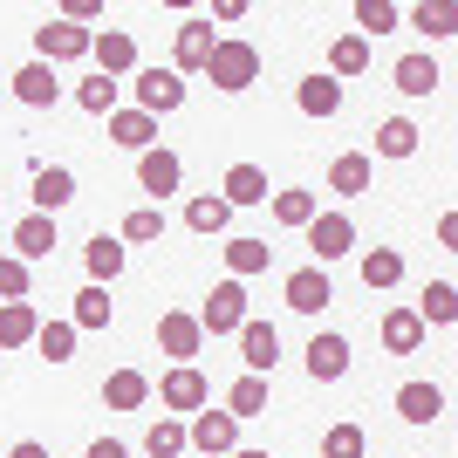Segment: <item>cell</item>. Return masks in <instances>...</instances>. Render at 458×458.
<instances>
[{
  "instance_id": "6da1fadb",
  "label": "cell",
  "mask_w": 458,
  "mask_h": 458,
  "mask_svg": "<svg viewBox=\"0 0 458 458\" xmlns=\"http://www.w3.org/2000/svg\"><path fill=\"white\" fill-rule=\"evenodd\" d=\"M206 76H212V89H226V96L253 89V82H260V48H253V41H226V35H219Z\"/></svg>"
},
{
  "instance_id": "7a4b0ae2",
  "label": "cell",
  "mask_w": 458,
  "mask_h": 458,
  "mask_svg": "<svg viewBox=\"0 0 458 458\" xmlns=\"http://www.w3.org/2000/svg\"><path fill=\"white\" fill-rule=\"evenodd\" d=\"M89 41H96V28H76V21L55 14L48 28H35V62H48V69H55V62H82Z\"/></svg>"
},
{
  "instance_id": "3957f363",
  "label": "cell",
  "mask_w": 458,
  "mask_h": 458,
  "mask_svg": "<svg viewBox=\"0 0 458 458\" xmlns=\"http://www.w3.org/2000/svg\"><path fill=\"white\" fill-rule=\"evenodd\" d=\"M301 233H308V247H315V267H328V260L356 253V219H349V212H315Z\"/></svg>"
},
{
  "instance_id": "277c9868",
  "label": "cell",
  "mask_w": 458,
  "mask_h": 458,
  "mask_svg": "<svg viewBox=\"0 0 458 458\" xmlns=\"http://www.w3.org/2000/svg\"><path fill=\"white\" fill-rule=\"evenodd\" d=\"M240 322H247V281H219L199 308V328L206 335H240Z\"/></svg>"
},
{
  "instance_id": "5b68a950",
  "label": "cell",
  "mask_w": 458,
  "mask_h": 458,
  "mask_svg": "<svg viewBox=\"0 0 458 458\" xmlns=\"http://www.w3.org/2000/svg\"><path fill=\"white\" fill-rule=\"evenodd\" d=\"M185 445H199L206 458H226V452H240V418H233V411H191V424H185Z\"/></svg>"
},
{
  "instance_id": "8992f818",
  "label": "cell",
  "mask_w": 458,
  "mask_h": 458,
  "mask_svg": "<svg viewBox=\"0 0 458 458\" xmlns=\"http://www.w3.org/2000/svg\"><path fill=\"white\" fill-rule=\"evenodd\" d=\"M137 110L144 116H172V110H185V76H172V69H137Z\"/></svg>"
},
{
  "instance_id": "52a82bcc",
  "label": "cell",
  "mask_w": 458,
  "mask_h": 458,
  "mask_svg": "<svg viewBox=\"0 0 458 458\" xmlns=\"http://www.w3.org/2000/svg\"><path fill=\"white\" fill-rule=\"evenodd\" d=\"M137 185L151 191V206H165L178 185H185V165H178V151H165V144H151V151H137Z\"/></svg>"
},
{
  "instance_id": "ba28073f",
  "label": "cell",
  "mask_w": 458,
  "mask_h": 458,
  "mask_svg": "<svg viewBox=\"0 0 458 458\" xmlns=\"http://www.w3.org/2000/svg\"><path fill=\"white\" fill-rule=\"evenodd\" d=\"M157 349H165L172 363H191V356L206 349V328H199V315H191V308H172V315H157Z\"/></svg>"
},
{
  "instance_id": "9c48e42d",
  "label": "cell",
  "mask_w": 458,
  "mask_h": 458,
  "mask_svg": "<svg viewBox=\"0 0 458 458\" xmlns=\"http://www.w3.org/2000/svg\"><path fill=\"white\" fill-rule=\"evenodd\" d=\"M240 363H247V377H274V363H281V328L274 322H240Z\"/></svg>"
},
{
  "instance_id": "30bf717a",
  "label": "cell",
  "mask_w": 458,
  "mask_h": 458,
  "mask_svg": "<svg viewBox=\"0 0 458 458\" xmlns=\"http://www.w3.org/2000/svg\"><path fill=\"white\" fill-rule=\"evenodd\" d=\"M157 403H165V411H206L212 383L199 377V363H172V377L157 383Z\"/></svg>"
},
{
  "instance_id": "8fae6325",
  "label": "cell",
  "mask_w": 458,
  "mask_h": 458,
  "mask_svg": "<svg viewBox=\"0 0 458 458\" xmlns=\"http://www.w3.org/2000/svg\"><path fill=\"white\" fill-rule=\"evenodd\" d=\"M212 48H219V35H212V21H206V14H191L185 28H178V62H172V76H206Z\"/></svg>"
},
{
  "instance_id": "7c38bea8",
  "label": "cell",
  "mask_w": 458,
  "mask_h": 458,
  "mask_svg": "<svg viewBox=\"0 0 458 458\" xmlns=\"http://www.w3.org/2000/svg\"><path fill=\"white\" fill-rule=\"evenodd\" d=\"M281 294H287V308H294V315H322V308L335 301V287H328V274H322V267H294Z\"/></svg>"
},
{
  "instance_id": "4fadbf2b",
  "label": "cell",
  "mask_w": 458,
  "mask_h": 458,
  "mask_svg": "<svg viewBox=\"0 0 458 458\" xmlns=\"http://www.w3.org/2000/svg\"><path fill=\"white\" fill-rule=\"evenodd\" d=\"M89 55H96V76H131V69H137V41L131 35H123V28H103V35H96L89 41Z\"/></svg>"
},
{
  "instance_id": "5bb4252c",
  "label": "cell",
  "mask_w": 458,
  "mask_h": 458,
  "mask_svg": "<svg viewBox=\"0 0 458 458\" xmlns=\"http://www.w3.org/2000/svg\"><path fill=\"white\" fill-rule=\"evenodd\" d=\"M308 377L315 383H335V377H349V343L343 335H335V328H328V335H308Z\"/></svg>"
},
{
  "instance_id": "9a60e30c",
  "label": "cell",
  "mask_w": 458,
  "mask_h": 458,
  "mask_svg": "<svg viewBox=\"0 0 458 458\" xmlns=\"http://www.w3.org/2000/svg\"><path fill=\"white\" fill-rule=\"evenodd\" d=\"M14 96L28 103V110H55L62 82H55V69H48V62H21V69H14Z\"/></svg>"
},
{
  "instance_id": "2e32d148",
  "label": "cell",
  "mask_w": 458,
  "mask_h": 458,
  "mask_svg": "<svg viewBox=\"0 0 458 458\" xmlns=\"http://www.w3.org/2000/svg\"><path fill=\"white\" fill-rule=\"evenodd\" d=\"M69 199H76V172H69V165H35V212L55 219Z\"/></svg>"
},
{
  "instance_id": "e0dca14e",
  "label": "cell",
  "mask_w": 458,
  "mask_h": 458,
  "mask_svg": "<svg viewBox=\"0 0 458 458\" xmlns=\"http://www.w3.org/2000/svg\"><path fill=\"white\" fill-rule=\"evenodd\" d=\"M397 418L403 424H438L445 418V390L438 383H403L397 390Z\"/></svg>"
},
{
  "instance_id": "ac0fdd59",
  "label": "cell",
  "mask_w": 458,
  "mask_h": 458,
  "mask_svg": "<svg viewBox=\"0 0 458 458\" xmlns=\"http://www.w3.org/2000/svg\"><path fill=\"white\" fill-rule=\"evenodd\" d=\"M369 178H377V165H369V151H343L335 165H328V191H343V199H363Z\"/></svg>"
},
{
  "instance_id": "d6986e66",
  "label": "cell",
  "mask_w": 458,
  "mask_h": 458,
  "mask_svg": "<svg viewBox=\"0 0 458 458\" xmlns=\"http://www.w3.org/2000/svg\"><path fill=\"white\" fill-rule=\"evenodd\" d=\"M55 253V219L48 212H28L14 226V260H48Z\"/></svg>"
},
{
  "instance_id": "ffe728a7",
  "label": "cell",
  "mask_w": 458,
  "mask_h": 458,
  "mask_svg": "<svg viewBox=\"0 0 458 458\" xmlns=\"http://www.w3.org/2000/svg\"><path fill=\"white\" fill-rule=\"evenodd\" d=\"M219 199H226L233 212L240 206H267V172H260V165H233L226 185H219Z\"/></svg>"
},
{
  "instance_id": "44dd1931",
  "label": "cell",
  "mask_w": 458,
  "mask_h": 458,
  "mask_svg": "<svg viewBox=\"0 0 458 458\" xmlns=\"http://www.w3.org/2000/svg\"><path fill=\"white\" fill-rule=\"evenodd\" d=\"M103 403H110V411H144V403H151V377H144V369H110Z\"/></svg>"
},
{
  "instance_id": "7402d4cb",
  "label": "cell",
  "mask_w": 458,
  "mask_h": 458,
  "mask_svg": "<svg viewBox=\"0 0 458 458\" xmlns=\"http://www.w3.org/2000/svg\"><path fill=\"white\" fill-rule=\"evenodd\" d=\"M294 103H301V116H335V110H343V82L315 69V76H301V89H294Z\"/></svg>"
},
{
  "instance_id": "603a6c76",
  "label": "cell",
  "mask_w": 458,
  "mask_h": 458,
  "mask_svg": "<svg viewBox=\"0 0 458 458\" xmlns=\"http://www.w3.org/2000/svg\"><path fill=\"white\" fill-rule=\"evenodd\" d=\"M418 343H424L418 308H390V315H383V349H390V356H418Z\"/></svg>"
},
{
  "instance_id": "cb8c5ba5",
  "label": "cell",
  "mask_w": 458,
  "mask_h": 458,
  "mask_svg": "<svg viewBox=\"0 0 458 458\" xmlns=\"http://www.w3.org/2000/svg\"><path fill=\"white\" fill-rule=\"evenodd\" d=\"M103 123H110V144H123V151H151V137H157V116L144 110H116Z\"/></svg>"
},
{
  "instance_id": "d4e9b609",
  "label": "cell",
  "mask_w": 458,
  "mask_h": 458,
  "mask_svg": "<svg viewBox=\"0 0 458 458\" xmlns=\"http://www.w3.org/2000/svg\"><path fill=\"white\" fill-rule=\"evenodd\" d=\"M82 267H89L96 287H110L116 274H123V240H110V233H96L89 247H82Z\"/></svg>"
},
{
  "instance_id": "484cf974",
  "label": "cell",
  "mask_w": 458,
  "mask_h": 458,
  "mask_svg": "<svg viewBox=\"0 0 458 458\" xmlns=\"http://www.w3.org/2000/svg\"><path fill=\"white\" fill-rule=\"evenodd\" d=\"M390 82H397L403 96H431V89H438V82H445V69H438V62H431V55H403L397 69H390Z\"/></svg>"
},
{
  "instance_id": "4316f807",
  "label": "cell",
  "mask_w": 458,
  "mask_h": 458,
  "mask_svg": "<svg viewBox=\"0 0 458 458\" xmlns=\"http://www.w3.org/2000/svg\"><path fill=\"white\" fill-rule=\"evenodd\" d=\"M35 328H41L35 301H0V349H21V343H35Z\"/></svg>"
},
{
  "instance_id": "83f0119b",
  "label": "cell",
  "mask_w": 458,
  "mask_h": 458,
  "mask_svg": "<svg viewBox=\"0 0 458 458\" xmlns=\"http://www.w3.org/2000/svg\"><path fill=\"white\" fill-rule=\"evenodd\" d=\"M267 260H274L267 240H253V233L226 240V267H233V281H247V274H267Z\"/></svg>"
},
{
  "instance_id": "f1b7e54d",
  "label": "cell",
  "mask_w": 458,
  "mask_h": 458,
  "mask_svg": "<svg viewBox=\"0 0 458 458\" xmlns=\"http://www.w3.org/2000/svg\"><path fill=\"white\" fill-rule=\"evenodd\" d=\"M185 226H191V233H206V240H212V233H226V226H233V206L219 199V191H199V199L185 206Z\"/></svg>"
},
{
  "instance_id": "f546056e",
  "label": "cell",
  "mask_w": 458,
  "mask_h": 458,
  "mask_svg": "<svg viewBox=\"0 0 458 458\" xmlns=\"http://www.w3.org/2000/svg\"><path fill=\"white\" fill-rule=\"evenodd\" d=\"M418 322H424V328H452V322H458V287H452V281H431V287H424Z\"/></svg>"
},
{
  "instance_id": "4dcf8cb0",
  "label": "cell",
  "mask_w": 458,
  "mask_h": 458,
  "mask_svg": "<svg viewBox=\"0 0 458 458\" xmlns=\"http://www.w3.org/2000/svg\"><path fill=\"white\" fill-rule=\"evenodd\" d=\"M315 212H322V199H315V191H301V185H294V191H274V226L301 233Z\"/></svg>"
},
{
  "instance_id": "1f68e13d",
  "label": "cell",
  "mask_w": 458,
  "mask_h": 458,
  "mask_svg": "<svg viewBox=\"0 0 458 458\" xmlns=\"http://www.w3.org/2000/svg\"><path fill=\"white\" fill-rule=\"evenodd\" d=\"M397 281H403V253L397 247H369L363 253V287L383 294V287H397Z\"/></svg>"
},
{
  "instance_id": "d6a6232c",
  "label": "cell",
  "mask_w": 458,
  "mask_h": 458,
  "mask_svg": "<svg viewBox=\"0 0 458 458\" xmlns=\"http://www.w3.org/2000/svg\"><path fill=\"white\" fill-rule=\"evenodd\" d=\"M418 123H411V116H383V123H377V151L383 157H418Z\"/></svg>"
},
{
  "instance_id": "836d02e7",
  "label": "cell",
  "mask_w": 458,
  "mask_h": 458,
  "mask_svg": "<svg viewBox=\"0 0 458 458\" xmlns=\"http://www.w3.org/2000/svg\"><path fill=\"white\" fill-rule=\"evenodd\" d=\"M369 69V41L363 35H335V48H328V76L343 82V76H363Z\"/></svg>"
},
{
  "instance_id": "e575fe53",
  "label": "cell",
  "mask_w": 458,
  "mask_h": 458,
  "mask_svg": "<svg viewBox=\"0 0 458 458\" xmlns=\"http://www.w3.org/2000/svg\"><path fill=\"white\" fill-rule=\"evenodd\" d=\"M110 315H116V308H110V287H82V294H76V315H69V322H76V335H82V328H110Z\"/></svg>"
},
{
  "instance_id": "d590c367",
  "label": "cell",
  "mask_w": 458,
  "mask_h": 458,
  "mask_svg": "<svg viewBox=\"0 0 458 458\" xmlns=\"http://www.w3.org/2000/svg\"><path fill=\"white\" fill-rule=\"evenodd\" d=\"M226 411H233L240 424H247V418H260V411H267V377H240V383L226 390Z\"/></svg>"
},
{
  "instance_id": "8d00e7d4",
  "label": "cell",
  "mask_w": 458,
  "mask_h": 458,
  "mask_svg": "<svg viewBox=\"0 0 458 458\" xmlns=\"http://www.w3.org/2000/svg\"><path fill=\"white\" fill-rule=\"evenodd\" d=\"M411 28H424L431 41H452V35H458V14H452V0H424V7H411Z\"/></svg>"
},
{
  "instance_id": "74e56055",
  "label": "cell",
  "mask_w": 458,
  "mask_h": 458,
  "mask_svg": "<svg viewBox=\"0 0 458 458\" xmlns=\"http://www.w3.org/2000/svg\"><path fill=\"white\" fill-rule=\"evenodd\" d=\"M151 240H165V206H137L123 219V247H151Z\"/></svg>"
},
{
  "instance_id": "f35d334b",
  "label": "cell",
  "mask_w": 458,
  "mask_h": 458,
  "mask_svg": "<svg viewBox=\"0 0 458 458\" xmlns=\"http://www.w3.org/2000/svg\"><path fill=\"white\" fill-rule=\"evenodd\" d=\"M35 349L48 356V363H69V356H76V322H41L35 328Z\"/></svg>"
},
{
  "instance_id": "ab89813d",
  "label": "cell",
  "mask_w": 458,
  "mask_h": 458,
  "mask_svg": "<svg viewBox=\"0 0 458 458\" xmlns=\"http://www.w3.org/2000/svg\"><path fill=\"white\" fill-rule=\"evenodd\" d=\"M144 452H151V458H178V452H185V424H178V418H151Z\"/></svg>"
},
{
  "instance_id": "60d3db41",
  "label": "cell",
  "mask_w": 458,
  "mask_h": 458,
  "mask_svg": "<svg viewBox=\"0 0 458 458\" xmlns=\"http://www.w3.org/2000/svg\"><path fill=\"white\" fill-rule=\"evenodd\" d=\"M116 96H123V82H110V76H89V82L76 89V103H82L89 116H116Z\"/></svg>"
},
{
  "instance_id": "b9f144b4",
  "label": "cell",
  "mask_w": 458,
  "mask_h": 458,
  "mask_svg": "<svg viewBox=\"0 0 458 458\" xmlns=\"http://www.w3.org/2000/svg\"><path fill=\"white\" fill-rule=\"evenodd\" d=\"M356 28H363V41H369V35H390V28H403V14L390 7V0H356Z\"/></svg>"
},
{
  "instance_id": "7bdbcfd3",
  "label": "cell",
  "mask_w": 458,
  "mask_h": 458,
  "mask_svg": "<svg viewBox=\"0 0 458 458\" xmlns=\"http://www.w3.org/2000/svg\"><path fill=\"white\" fill-rule=\"evenodd\" d=\"M363 424H335V431H328L322 438V458H363Z\"/></svg>"
},
{
  "instance_id": "ee69618b",
  "label": "cell",
  "mask_w": 458,
  "mask_h": 458,
  "mask_svg": "<svg viewBox=\"0 0 458 458\" xmlns=\"http://www.w3.org/2000/svg\"><path fill=\"white\" fill-rule=\"evenodd\" d=\"M0 301H28V260L0 253Z\"/></svg>"
},
{
  "instance_id": "f6af8a7d",
  "label": "cell",
  "mask_w": 458,
  "mask_h": 458,
  "mask_svg": "<svg viewBox=\"0 0 458 458\" xmlns=\"http://www.w3.org/2000/svg\"><path fill=\"white\" fill-rule=\"evenodd\" d=\"M82 458H131V452H123V438H96Z\"/></svg>"
},
{
  "instance_id": "bcb514c9",
  "label": "cell",
  "mask_w": 458,
  "mask_h": 458,
  "mask_svg": "<svg viewBox=\"0 0 458 458\" xmlns=\"http://www.w3.org/2000/svg\"><path fill=\"white\" fill-rule=\"evenodd\" d=\"M0 458H48V445H35V438H21V445H7Z\"/></svg>"
},
{
  "instance_id": "7dc6e473",
  "label": "cell",
  "mask_w": 458,
  "mask_h": 458,
  "mask_svg": "<svg viewBox=\"0 0 458 458\" xmlns=\"http://www.w3.org/2000/svg\"><path fill=\"white\" fill-rule=\"evenodd\" d=\"M226 458H274V452H226Z\"/></svg>"
}]
</instances>
